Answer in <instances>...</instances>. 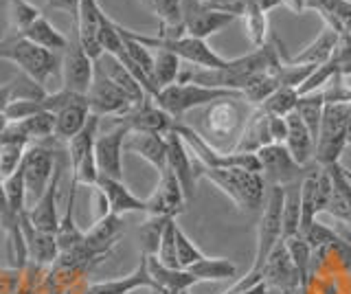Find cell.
Listing matches in <instances>:
<instances>
[{
    "instance_id": "1",
    "label": "cell",
    "mask_w": 351,
    "mask_h": 294,
    "mask_svg": "<svg viewBox=\"0 0 351 294\" xmlns=\"http://www.w3.org/2000/svg\"><path fill=\"white\" fill-rule=\"evenodd\" d=\"M281 58L277 47L268 42L266 47L255 49L246 56L228 60L224 69H197V66H182L178 82L176 84H200L206 88H222L241 93L248 90L263 75L277 73L281 69Z\"/></svg>"
},
{
    "instance_id": "2",
    "label": "cell",
    "mask_w": 351,
    "mask_h": 294,
    "mask_svg": "<svg viewBox=\"0 0 351 294\" xmlns=\"http://www.w3.org/2000/svg\"><path fill=\"white\" fill-rule=\"evenodd\" d=\"M283 200H285V187H270L266 202L261 206L263 211L257 224V253L255 259H252V266L224 294H237L263 281L261 277L263 266H266L272 250L283 242Z\"/></svg>"
},
{
    "instance_id": "3",
    "label": "cell",
    "mask_w": 351,
    "mask_h": 294,
    "mask_svg": "<svg viewBox=\"0 0 351 294\" xmlns=\"http://www.w3.org/2000/svg\"><path fill=\"white\" fill-rule=\"evenodd\" d=\"M255 110L244 97H224L204 108L202 138L219 151H235L250 112Z\"/></svg>"
},
{
    "instance_id": "4",
    "label": "cell",
    "mask_w": 351,
    "mask_h": 294,
    "mask_svg": "<svg viewBox=\"0 0 351 294\" xmlns=\"http://www.w3.org/2000/svg\"><path fill=\"white\" fill-rule=\"evenodd\" d=\"M195 173L197 178H206L208 182H213L241 211H257L266 202L268 189L261 173L237 169V167L211 169V167H200L197 162H195Z\"/></svg>"
},
{
    "instance_id": "5",
    "label": "cell",
    "mask_w": 351,
    "mask_h": 294,
    "mask_svg": "<svg viewBox=\"0 0 351 294\" xmlns=\"http://www.w3.org/2000/svg\"><path fill=\"white\" fill-rule=\"evenodd\" d=\"M349 103L345 101H325V110L321 119V130H318L314 162L318 167L336 165L343 156L345 147L349 145Z\"/></svg>"
},
{
    "instance_id": "6",
    "label": "cell",
    "mask_w": 351,
    "mask_h": 294,
    "mask_svg": "<svg viewBox=\"0 0 351 294\" xmlns=\"http://www.w3.org/2000/svg\"><path fill=\"white\" fill-rule=\"evenodd\" d=\"M0 60L14 62L22 71V75L29 77L33 84H38L40 88H44L47 82L60 71L58 53H51L47 49L33 45L31 40L16 36V34L5 38V49H3V58Z\"/></svg>"
},
{
    "instance_id": "7",
    "label": "cell",
    "mask_w": 351,
    "mask_h": 294,
    "mask_svg": "<svg viewBox=\"0 0 351 294\" xmlns=\"http://www.w3.org/2000/svg\"><path fill=\"white\" fill-rule=\"evenodd\" d=\"M125 34L130 38H134L136 42H141L143 47H147L149 51H169L173 56H178L182 62L197 69H224L228 62L226 58L217 56V53L206 45V40H197L191 36H178V38L145 36V34H136V31H130V29H125Z\"/></svg>"
},
{
    "instance_id": "8",
    "label": "cell",
    "mask_w": 351,
    "mask_h": 294,
    "mask_svg": "<svg viewBox=\"0 0 351 294\" xmlns=\"http://www.w3.org/2000/svg\"><path fill=\"white\" fill-rule=\"evenodd\" d=\"M235 95H241V93L222 90V88H206V86H200V84H171L167 88L158 90V95L154 97V103L162 108L173 121H180L186 112L195 110V108H206L217 99L235 97Z\"/></svg>"
},
{
    "instance_id": "9",
    "label": "cell",
    "mask_w": 351,
    "mask_h": 294,
    "mask_svg": "<svg viewBox=\"0 0 351 294\" xmlns=\"http://www.w3.org/2000/svg\"><path fill=\"white\" fill-rule=\"evenodd\" d=\"M180 5H182L184 36H191L197 40L211 38L213 34L233 25L237 20V16L219 12V9L211 7L208 3H202V0H180Z\"/></svg>"
},
{
    "instance_id": "10",
    "label": "cell",
    "mask_w": 351,
    "mask_h": 294,
    "mask_svg": "<svg viewBox=\"0 0 351 294\" xmlns=\"http://www.w3.org/2000/svg\"><path fill=\"white\" fill-rule=\"evenodd\" d=\"M60 73H62V88L75 93V95H84L88 93L93 84V73H95V62L88 58V53L82 49L77 34L69 38V47L64 49L62 58H60Z\"/></svg>"
},
{
    "instance_id": "11",
    "label": "cell",
    "mask_w": 351,
    "mask_h": 294,
    "mask_svg": "<svg viewBox=\"0 0 351 294\" xmlns=\"http://www.w3.org/2000/svg\"><path fill=\"white\" fill-rule=\"evenodd\" d=\"M261 176L270 187H288L296 178H303L307 173V167H301L299 162L292 158L283 143H270L257 151Z\"/></svg>"
},
{
    "instance_id": "12",
    "label": "cell",
    "mask_w": 351,
    "mask_h": 294,
    "mask_svg": "<svg viewBox=\"0 0 351 294\" xmlns=\"http://www.w3.org/2000/svg\"><path fill=\"white\" fill-rule=\"evenodd\" d=\"M86 103L90 108V112L97 117H123L130 108L132 101L121 93L117 86L110 82L104 71L95 64V73H93V84L86 93Z\"/></svg>"
},
{
    "instance_id": "13",
    "label": "cell",
    "mask_w": 351,
    "mask_h": 294,
    "mask_svg": "<svg viewBox=\"0 0 351 294\" xmlns=\"http://www.w3.org/2000/svg\"><path fill=\"white\" fill-rule=\"evenodd\" d=\"M130 130L125 125L114 123L112 130L104 134H97L95 140V160L99 176H108L114 180H123V143Z\"/></svg>"
},
{
    "instance_id": "14",
    "label": "cell",
    "mask_w": 351,
    "mask_h": 294,
    "mask_svg": "<svg viewBox=\"0 0 351 294\" xmlns=\"http://www.w3.org/2000/svg\"><path fill=\"white\" fill-rule=\"evenodd\" d=\"M22 169H25V184H27V195H31L38 202V198L49 187L55 169V156L49 145H31L25 151L22 158Z\"/></svg>"
},
{
    "instance_id": "15",
    "label": "cell",
    "mask_w": 351,
    "mask_h": 294,
    "mask_svg": "<svg viewBox=\"0 0 351 294\" xmlns=\"http://www.w3.org/2000/svg\"><path fill=\"white\" fill-rule=\"evenodd\" d=\"M145 202H147L149 217H171V220H176V215H180L184 211L186 198L171 169H162L158 173L156 189H154V193Z\"/></svg>"
},
{
    "instance_id": "16",
    "label": "cell",
    "mask_w": 351,
    "mask_h": 294,
    "mask_svg": "<svg viewBox=\"0 0 351 294\" xmlns=\"http://www.w3.org/2000/svg\"><path fill=\"white\" fill-rule=\"evenodd\" d=\"M114 123L125 125L130 132H154V134H167L173 130V119L154 103V99H145L138 106H132L123 117H114Z\"/></svg>"
},
{
    "instance_id": "17",
    "label": "cell",
    "mask_w": 351,
    "mask_h": 294,
    "mask_svg": "<svg viewBox=\"0 0 351 294\" xmlns=\"http://www.w3.org/2000/svg\"><path fill=\"white\" fill-rule=\"evenodd\" d=\"M263 283L270 288L274 294H294L301 286L299 272H296L292 259L288 255V248L281 242L277 248L272 250V255L268 257L266 266L261 270Z\"/></svg>"
},
{
    "instance_id": "18",
    "label": "cell",
    "mask_w": 351,
    "mask_h": 294,
    "mask_svg": "<svg viewBox=\"0 0 351 294\" xmlns=\"http://www.w3.org/2000/svg\"><path fill=\"white\" fill-rule=\"evenodd\" d=\"M165 138H167V169H171L173 176L178 178L184 198L189 202L195 193V180H197L193 156L189 147L184 145V140L173 130L165 134Z\"/></svg>"
},
{
    "instance_id": "19",
    "label": "cell",
    "mask_w": 351,
    "mask_h": 294,
    "mask_svg": "<svg viewBox=\"0 0 351 294\" xmlns=\"http://www.w3.org/2000/svg\"><path fill=\"white\" fill-rule=\"evenodd\" d=\"M104 9L99 7L97 0H80V12L73 23V31L77 34L82 49L88 53L93 62L104 56L101 42H99V23H101Z\"/></svg>"
},
{
    "instance_id": "20",
    "label": "cell",
    "mask_w": 351,
    "mask_h": 294,
    "mask_svg": "<svg viewBox=\"0 0 351 294\" xmlns=\"http://www.w3.org/2000/svg\"><path fill=\"white\" fill-rule=\"evenodd\" d=\"M121 235H123V220H121V215L108 213L104 217H99V220L93 224L90 231L84 233L82 246L93 259L106 257L121 239Z\"/></svg>"
},
{
    "instance_id": "21",
    "label": "cell",
    "mask_w": 351,
    "mask_h": 294,
    "mask_svg": "<svg viewBox=\"0 0 351 294\" xmlns=\"http://www.w3.org/2000/svg\"><path fill=\"white\" fill-rule=\"evenodd\" d=\"M20 228H22V237H25L27 257L33 261V264L40 266V268L55 264V259H58V255H60L55 235L38 231V228L33 226L29 220V211L25 215H20Z\"/></svg>"
},
{
    "instance_id": "22",
    "label": "cell",
    "mask_w": 351,
    "mask_h": 294,
    "mask_svg": "<svg viewBox=\"0 0 351 294\" xmlns=\"http://www.w3.org/2000/svg\"><path fill=\"white\" fill-rule=\"evenodd\" d=\"M58 187H60V165H58V169H55L49 187L44 189V193L38 198V202H33V206L29 209L31 224L36 226L38 231L51 233V235L58 233V226H60L58 200H55L58 198Z\"/></svg>"
},
{
    "instance_id": "23",
    "label": "cell",
    "mask_w": 351,
    "mask_h": 294,
    "mask_svg": "<svg viewBox=\"0 0 351 294\" xmlns=\"http://www.w3.org/2000/svg\"><path fill=\"white\" fill-rule=\"evenodd\" d=\"M123 149L145 158L158 173L167 169V138L154 132H128Z\"/></svg>"
},
{
    "instance_id": "24",
    "label": "cell",
    "mask_w": 351,
    "mask_h": 294,
    "mask_svg": "<svg viewBox=\"0 0 351 294\" xmlns=\"http://www.w3.org/2000/svg\"><path fill=\"white\" fill-rule=\"evenodd\" d=\"M95 187L106 195L108 200V209L114 215H125V213H147V202L136 198L123 182L108 178V176H99Z\"/></svg>"
},
{
    "instance_id": "25",
    "label": "cell",
    "mask_w": 351,
    "mask_h": 294,
    "mask_svg": "<svg viewBox=\"0 0 351 294\" xmlns=\"http://www.w3.org/2000/svg\"><path fill=\"white\" fill-rule=\"evenodd\" d=\"M95 64L104 71L106 77H108L110 82H112L121 93H123V95L128 97V99L132 101V106H138V103H143L145 99H149L147 93L143 90V86L136 82L134 75H132L117 58H112V56H108V53H104L101 58L95 60Z\"/></svg>"
},
{
    "instance_id": "26",
    "label": "cell",
    "mask_w": 351,
    "mask_h": 294,
    "mask_svg": "<svg viewBox=\"0 0 351 294\" xmlns=\"http://www.w3.org/2000/svg\"><path fill=\"white\" fill-rule=\"evenodd\" d=\"M143 255H145V253H143ZM145 259H147L149 277L158 288L156 294H165V292H178L180 294V292H186L191 286H195V283H200L189 270L162 266L160 261L156 259V255H145Z\"/></svg>"
},
{
    "instance_id": "27",
    "label": "cell",
    "mask_w": 351,
    "mask_h": 294,
    "mask_svg": "<svg viewBox=\"0 0 351 294\" xmlns=\"http://www.w3.org/2000/svg\"><path fill=\"white\" fill-rule=\"evenodd\" d=\"M141 288H149L152 292H158L156 283L152 281L149 272H147V259L145 255L141 257V264L136 270L128 277L112 279V281H101V283H93L90 288H86L84 294H130Z\"/></svg>"
},
{
    "instance_id": "28",
    "label": "cell",
    "mask_w": 351,
    "mask_h": 294,
    "mask_svg": "<svg viewBox=\"0 0 351 294\" xmlns=\"http://www.w3.org/2000/svg\"><path fill=\"white\" fill-rule=\"evenodd\" d=\"M285 123H288V136H285L283 145L288 147L292 158L299 162L301 167H310V162L314 160V149H316L310 130L305 127L303 119L296 114V110L285 117Z\"/></svg>"
},
{
    "instance_id": "29",
    "label": "cell",
    "mask_w": 351,
    "mask_h": 294,
    "mask_svg": "<svg viewBox=\"0 0 351 294\" xmlns=\"http://www.w3.org/2000/svg\"><path fill=\"white\" fill-rule=\"evenodd\" d=\"M272 143L270 136V114L261 108H255L250 112L244 132L239 136V143L235 147V151H241V154H257L261 147H266Z\"/></svg>"
},
{
    "instance_id": "30",
    "label": "cell",
    "mask_w": 351,
    "mask_h": 294,
    "mask_svg": "<svg viewBox=\"0 0 351 294\" xmlns=\"http://www.w3.org/2000/svg\"><path fill=\"white\" fill-rule=\"evenodd\" d=\"M90 108L86 103V97L84 99H77L69 106L60 108L58 112H55V138L60 140H69L82 132V127L88 123V119H90Z\"/></svg>"
},
{
    "instance_id": "31",
    "label": "cell",
    "mask_w": 351,
    "mask_h": 294,
    "mask_svg": "<svg viewBox=\"0 0 351 294\" xmlns=\"http://www.w3.org/2000/svg\"><path fill=\"white\" fill-rule=\"evenodd\" d=\"M307 9L321 16L325 27L351 36V0H307Z\"/></svg>"
},
{
    "instance_id": "32",
    "label": "cell",
    "mask_w": 351,
    "mask_h": 294,
    "mask_svg": "<svg viewBox=\"0 0 351 294\" xmlns=\"http://www.w3.org/2000/svg\"><path fill=\"white\" fill-rule=\"evenodd\" d=\"M338 40H340L338 31L323 25L321 34L316 36V40L312 42V45H307L301 53H296L294 58H290V62L292 64H310V66H321V64L332 60L334 51L338 47Z\"/></svg>"
},
{
    "instance_id": "33",
    "label": "cell",
    "mask_w": 351,
    "mask_h": 294,
    "mask_svg": "<svg viewBox=\"0 0 351 294\" xmlns=\"http://www.w3.org/2000/svg\"><path fill=\"white\" fill-rule=\"evenodd\" d=\"M22 38L31 40L33 45H38L42 49H47L51 53H64V49L69 47V38H66L58 27H53L49 18L40 16L25 34H20Z\"/></svg>"
},
{
    "instance_id": "34",
    "label": "cell",
    "mask_w": 351,
    "mask_h": 294,
    "mask_svg": "<svg viewBox=\"0 0 351 294\" xmlns=\"http://www.w3.org/2000/svg\"><path fill=\"white\" fill-rule=\"evenodd\" d=\"M296 114L303 119L305 127L310 130V134L314 138H318V130H321V119H323V110H325V90H316V93H307V95H299V101H296Z\"/></svg>"
},
{
    "instance_id": "35",
    "label": "cell",
    "mask_w": 351,
    "mask_h": 294,
    "mask_svg": "<svg viewBox=\"0 0 351 294\" xmlns=\"http://www.w3.org/2000/svg\"><path fill=\"white\" fill-rule=\"evenodd\" d=\"M186 270H189L197 281H224V279L237 277V266L224 257H202Z\"/></svg>"
},
{
    "instance_id": "36",
    "label": "cell",
    "mask_w": 351,
    "mask_h": 294,
    "mask_svg": "<svg viewBox=\"0 0 351 294\" xmlns=\"http://www.w3.org/2000/svg\"><path fill=\"white\" fill-rule=\"evenodd\" d=\"M239 18L244 20L250 45L255 49L266 47L268 45V14L261 12L255 5V0H244V9H241Z\"/></svg>"
},
{
    "instance_id": "37",
    "label": "cell",
    "mask_w": 351,
    "mask_h": 294,
    "mask_svg": "<svg viewBox=\"0 0 351 294\" xmlns=\"http://www.w3.org/2000/svg\"><path fill=\"white\" fill-rule=\"evenodd\" d=\"M152 56H154L152 79L158 90L178 82V75L182 69V60L178 56H173L169 51H152Z\"/></svg>"
},
{
    "instance_id": "38",
    "label": "cell",
    "mask_w": 351,
    "mask_h": 294,
    "mask_svg": "<svg viewBox=\"0 0 351 294\" xmlns=\"http://www.w3.org/2000/svg\"><path fill=\"white\" fill-rule=\"evenodd\" d=\"M16 132L27 138L29 143L31 140H47L51 136H55V114L53 112H38L33 117L22 119V121L9 123Z\"/></svg>"
},
{
    "instance_id": "39",
    "label": "cell",
    "mask_w": 351,
    "mask_h": 294,
    "mask_svg": "<svg viewBox=\"0 0 351 294\" xmlns=\"http://www.w3.org/2000/svg\"><path fill=\"white\" fill-rule=\"evenodd\" d=\"M283 244H285V248H288V255L292 259L296 272H299L301 286L310 288V275H312V248H310V244H307L305 237H301V235L283 239Z\"/></svg>"
},
{
    "instance_id": "40",
    "label": "cell",
    "mask_w": 351,
    "mask_h": 294,
    "mask_svg": "<svg viewBox=\"0 0 351 294\" xmlns=\"http://www.w3.org/2000/svg\"><path fill=\"white\" fill-rule=\"evenodd\" d=\"M99 121H101V117L90 114V119H88V123L82 127V132H80V134H75V136L69 140V154H71L73 167H75L77 162H80L84 156L93 154L95 140H97V134H99Z\"/></svg>"
},
{
    "instance_id": "41",
    "label": "cell",
    "mask_w": 351,
    "mask_h": 294,
    "mask_svg": "<svg viewBox=\"0 0 351 294\" xmlns=\"http://www.w3.org/2000/svg\"><path fill=\"white\" fill-rule=\"evenodd\" d=\"M3 189H5V195L11 204V209H14L18 215L27 213V184H25V169L22 165L11 173V176L3 182Z\"/></svg>"
},
{
    "instance_id": "42",
    "label": "cell",
    "mask_w": 351,
    "mask_h": 294,
    "mask_svg": "<svg viewBox=\"0 0 351 294\" xmlns=\"http://www.w3.org/2000/svg\"><path fill=\"white\" fill-rule=\"evenodd\" d=\"M296 101H299L296 88H279L257 108H261V110H266L268 114H274V117H288L290 112H294Z\"/></svg>"
},
{
    "instance_id": "43",
    "label": "cell",
    "mask_w": 351,
    "mask_h": 294,
    "mask_svg": "<svg viewBox=\"0 0 351 294\" xmlns=\"http://www.w3.org/2000/svg\"><path fill=\"white\" fill-rule=\"evenodd\" d=\"M301 226V198L299 189L290 191L285 187V200H283V239L299 235Z\"/></svg>"
},
{
    "instance_id": "44",
    "label": "cell",
    "mask_w": 351,
    "mask_h": 294,
    "mask_svg": "<svg viewBox=\"0 0 351 294\" xmlns=\"http://www.w3.org/2000/svg\"><path fill=\"white\" fill-rule=\"evenodd\" d=\"M9 14H11V27H14L16 36L25 34V31L42 16L40 9L27 3V0H9Z\"/></svg>"
},
{
    "instance_id": "45",
    "label": "cell",
    "mask_w": 351,
    "mask_h": 294,
    "mask_svg": "<svg viewBox=\"0 0 351 294\" xmlns=\"http://www.w3.org/2000/svg\"><path fill=\"white\" fill-rule=\"evenodd\" d=\"M176 228H178L176 220H169L165 224L156 250V259L167 268H178V257H176Z\"/></svg>"
},
{
    "instance_id": "46",
    "label": "cell",
    "mask_w": 351,
    "mask_h": 294,
    "mask_svg": "<svg viewBox=\"0 0 351 294\" xmlns=\"http://www.w3.org/2000/svg\"><path fill=\"white\" fill-rule=\"evenodd\" d=\"M176 257H178V268H182V270H186L189 266H193L195 261H200L204 257L202 250L186 237V233L180 226L176 228Z\"/></svg>"
},
{
    "instance_id": "47",
    "label": "cell",
    "mask_w": 351,
    "mask_h": 294,
    "mask_svg": "<svg viewBox=\"0 0 351 294\" xmlns=\"http://www.w3.org/2000/svg\"><path fill=\"white\" fill-rule=\"evenodd\" d=\"M169 220H171V217H149V220L143 224L141 239H143V246H145V255H156L162 228Z\"/></svg>"
},
{
    "instance_id": "48",
    "label": "cell",
    "mask_w": 351,
    "mask_h": 294,
    "mask_svg": "<svg viewBox=\"0 0 351 294\" xmlns=\"http://www.w3.org/2000/svg\"><path fill=\"white\" fill-rule=\"evenodd\" d=\"M73 180L77 184H88V187H95V184H97L99 169H97V160H95V149H93V154L84 156L73 167Z\"/></svg>"
},
{
    "instance_id": "49",
    "label": "cell",
    "mask_w": 351,
    "mask_h": 294,
    "mask_svg": "<svg viewBox=\"0 0 351 294\" xmlns=\"http://www.w3.org/2000/svg\"><path fill=\"white\" fill-rule=\"evenodd\" d=\"M332 62L336 64L338 75H351V36H340L338 47L332 56Z\"/></svg>"
},
{
    "instance_id": "50",
    "label": "cell",
    "mask_w": 351,
    "mask_h": 294,
    "mask_svg": "<svg viewBox=\"0 0 351 294\" xmlns=\"http://www.w3.org/2000/svg\"><path fill=\"white\" fill-rule=\"evenodd\" d=\"M270 136H272V143H285V136H288V123H285V117L270 114Z\"/></svg>"
},
{
    "instance_id": "51",
    "label": "cell",
    "mask_w": 351,
    "mask_h": 294,
    "mask_svg": "<svg viewBox=\"0 0 351 294\" xmlns=\"http://www.w3.org/2000/svg\"><path fill=\"white\" fill-rule=\"evenodd\" d=\"M18 97V79L0 86V112H5L11 101H16Z\"/></svg>"
},
{
    "instance_id": "52",
    "label": "cell",
    "mask_w": 351,
    "mask_h": 294,
    "mask_svg": "<svg viewBox=\"0 0 351 294\" xmlns=\"http://www.w3.org/2000/svg\"><path fill=\"white\" fill-rule=\"evenodd\" d=\"M49 9H58V12L71 14L73 23H75L77 12H80V0H49Z\"/></svg>"
},
{
    "instance_id": "53",
    "label": "cell",
    "mask_w": 351,
    "mask_h": 294,
    "mask_svg": "<svg viewBox=\"0 0 351 294\" xmlns=\"http://www.w3.org/2000/svg\"><path fill=\"white\" fill-rule=\"evenodd\" d=\"M281 3L288 7V9H292L294 14H305V9H307V0H281Z\"/></svg>"
},
{
    "instance_id": "54",
    "label": "cell",
    "mask_w": 351,
    "mask_h": 294,
    "mask_svg": "<svg viewBox=\"0 0 351 294\" xmlns=\"http://www.w3.org/2000/svg\"><path fill=\"white\" fill-rule=\"evenodd\" d=\"M237 294H274V292H270V288L261 281V283H257V286H252V288H248V290H241V292H237Z\"/></svg>"
},
{
    "instance_id": "55",
    "label": "cell",
    "mask_w": 351,
    "mask_h": 294,
    "mask_svg": "<svg viewBox=\"0 0 351 294\" xmlns=\"http://www.w3.org/2000/svg\"><path fill=\"white\" fill-rule=\"evenodd\" d=\"M343 176H345V178L349 180V184H351V171H349V169H345V167H343Z\"/></svg>"
},
{
    "instance_id": "56",
    "label": "cell",
    "mask_w": 351,
    "mask_h": 294,
    "mask_svg": "<svg viewBox=\"0 0 351 294\" xmlns=\"http://www.w3.org/2000/svg\"><path fill=\"white\" fill-rule=\"evenodd\" d=\"M3 49H5V40H0V58H3Z\"/></svg>"
},
{
    "instance_id": "57",
    "label": "cell",
    "mask_w": 351,
    "mask_h": 294,
    "mask_svg": "<svg viewBox=\"0 0 351 294\" xmlns=\"http://www.w3.org/2000/svg\"><path fill=\"white\" fill-rule=\"evenodd\" d=\"M165 294H178V292H165ZM182 294V292H180Z\"/></svg>"
},
{
    "instance_id": "58",
    "label": "cell",
    "mask_w": 351,
    "mask_h": 294,
    "mask_svg": "<svg viewBox=\"0 0 351 294\" xmlns=\"http://www.w3.org/2000/svg\"><path fill=\"white\" fill-rule=\"evenodd\" d=\"M349 145H351V130H349Z\"/></svg>"
},
{
    "instance_id": "59",
    "label": "cell",
    "mask_w": 351,
    "mask_h": 294,
    "mask_svg": "<svg viewBox=\"0 0 351 294\" xmlns=\"http://www.w3.org/2000/svg\"><path fill=\"white\" fill-rule=\"evenodd\" d=\"M349 117H351V103H349Z\"/></svg>"
},
{
    "instance_id": "60",
    "label": "cell",
    "mask_w": 351,
    "mask_h": 294,
    "mask_svg": "<svg viewBox=\"0 0 351 294\" xmlns=\"http://www.w3.org/2000/svg\"><path fill=\"white\" fill-rule=\"evenodd\" d=\"M202 3H211V0H202Z\"/></svg>"
},
{
    "instance_id": "61",
    "label": "cell",
    "mask_w": 351,
    "mask_h": 294,
    "mask_svg": "<svg viewBox=\"0 0 351 294\" xmlns=\"http://www.w3.org/2000/svg\"><path fill=\"white\" fill-rule=\"evenodd\" d=\"M182 294H189V290H186V292H182Z\"/></svg>"
}]
</instances>
